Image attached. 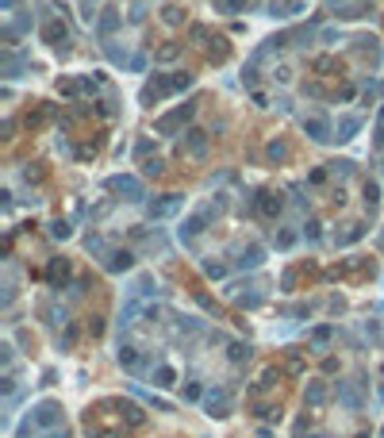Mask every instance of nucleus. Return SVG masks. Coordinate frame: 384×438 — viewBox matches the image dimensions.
Returning <instances> with one entry per match:
<instances>
[{
    "instance_id": "1",
    "label": "nucleus",
    "mask_w": 384,
    "mask_h": 438,
    "mask_svg": "<svg viewBox=\"0 0 384 438\" xmlns=\"http://www.w3.org/2000/svg\"><path fill=\"white\" fill-rule=\"evenodd\" d=\"M188 115H192V104L177 108L173 115H166V119H157V131H162V135H169V131H173V127H177V123H181V119H188Z\"/></svg>"
},
{
    "instance_id": "2",
    "label": "nucleus",
    "mask_w": 384,
    "mask_h": 438,
    "mask_svg": "<svg viewBox=\"0 0 384 438\" xmlns=\"http://www.w3.org/2000/svg\"><path fill=\"white\" fill-rule=\"evenodd\" d=\"M304 131L311 135V139L323 142V139H327V123H323V119H304Z\"/></svg>"
},
{
    "instance_id": "3",
    "label": "nucleus",
    "mask_w": 384,
    "mask_h": 438,
    "mask_svg": "<svg viewBox=\"0 0 384 438\" xmlns=\"http://www.w3.org/2000/svg\"><path fill=\"white\" fill-rule=\"evenodd\" d=\"M112 189H119V193H135V196H139V181H135V177H115Z\"/></svg>"
},
{
    "instance_id": "4",
    "label": "nucleus",
    "mask_w": 384,
    "mask_h": 438,
    "mask_svg": "<svg viewBox=\"0 0 384 438\" xmlns=\"http://www.w3.org/2000/svg\"><path fill=\"white\" fill-rule=\"evenodd\" d=\"M338 131H342V135H338V139H349V135L358 131V119H354V115H346V119H342V123H338Z\"/></svg>"
},
{
    "instance_id": "5",
    "label": "nucleus",
    "mask_w": 384,
    "mask_h": 438,
    "mask_svg": "<svg viewBox=\"0 0 384 438\" xmlns=\"http://www.w3.org/2000/svg\"><path fill=\"white\" fill-rule=\"evenodd\" d=\"M177 54H181V46H177V43H169V46H162V50H157V58H162V61H169V58H177Z\"/></svg>"
},
{
    "instance_id": "6",
    "label": "nucleus",
    "mask_w": 384,
    "mask_h": 438,
    "mask_svg": "<svg viewBox=\"0 0 384 438\" xmlns=\"http://www.w3.org/2000/svg\"><path fill=\"white\" fill-rule=\"evenodd\" d=\"M188 85H192L188 73H177V77H169V88H188Z\"/></svg>"
},
{
    "instance_id": "7",
    "label": "nucleus",
    "mask_w": 384,
    "mask_h": 438,
    "mask_svg": "<svg viewBox=\"0 0 384 438\" xmlns=\"http://www.w3.org/2000/svg\"><path fill=\"white\" fill-rule=\"evenodd\" d=\"M100 27H104V31H112V27H115V8H108V12H104V19H100Z\"/></svg>"
},
{
    "instance_id": "8",
    "label": "nucleus",
    "mask_w": 384,
    "mask_h": 438,
    "mask_svg": "<svg viewBox=\"0 0 384 438\" xmlns=\"http://www.w3.org/2000/svg\"><path fill=\"white\" fill-rule=\"evenodd\" d=\"M223 4H227V8H242L246 0H223Z\"/></svg>"
}]
</instances>
